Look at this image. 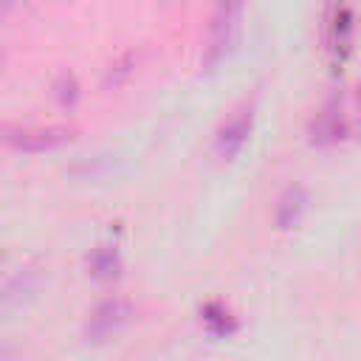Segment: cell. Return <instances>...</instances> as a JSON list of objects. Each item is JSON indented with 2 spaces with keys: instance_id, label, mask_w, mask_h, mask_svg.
Returning <instances> with one entry per match:
<instances>
[{
  "instance_id": "6da1fadb",
  "label": "cell",
  "mask_w": 361,
  "mask_h": 361,
  "mask_svg": "<svg viewBox=\"0 0 361 361\" xmlns=\"http://www.w3.org/2000/svg\"><path fill=\"white\" fill-rule=\"evenodd\" d=\"M353 121L344 113V102L338 96H333L307 124V138L313 147H333L344 138H350Z\"/></svg>"
},
{
  "instance_id": "7a4b0ae2",
  "label": "cell",
  "mask_w": 361,
  "mask_h": 361,
  "mask_svg": "<svg viewBox=\"0 0 361 361\" xmlns=\"http://www.w3.org/2000/svg\"><path fill=\"white\" fill-rule=\"evenodd\" d=\"M73 138V127L68 124H34L6 130V144L20 152H48Z\"/></svg>"
},
{
  "instance_id": "3957f363",
  "label": "cell",
  "mask_w": 361,
  "mask_h": 361,
  "mask_svg": "<svg viewBox=\"0 0 361 361\" xmlns=\"http://www.w3.org/2000/svg\"><path fill=\"white\" fill-rule=\"evenodd\" d=\"M240 0H217V8L212 14V25H209V45H206V65L214 68L228 45L234 42L237 34V23H240Z\"/></svg>"
},
{
  "instance_id": "277c9868",
  "label": "cell",
  "mask_w": 361,
  "mask_h": 361,
  "mask_svg": "<svg viewBox=\"0 0 361 361\" xmlns=\"http://www.w3.org/2000/svg\"><path fill=\"white\" fill-rule=\"evenodd\" d=\"M353 11L347 3L333 0L327 8V25H324V39H327V54L333 68H341L353 51Z\"/></svg>"
},
{
  "instance_id": "5b68a950",
  "label": "cell",
  "mask_w": 361,
  "mask_h": 361,
  "mask_svg": "<svg viewBox=\"0 0 361 361\" xmlns=\"http://www.w3.org/2000/svg\"><path fill=\"white\" fill-rule=\"evenodd\" d=\"M130 316H133L130 302H124V299H104V302L90 313V319H87V324H85V338L93 341V344H102V341H107L113 333H118V330L130 322Z\"/></svg>"
},
{
  "instance_id": "8992f818",
  "label": "cell",
  "mask_w": 361,
  "mask_h": 361,
  "mask_svg": "<svg viewBox=\"0 0 361 361\" xmlns=\"http://www.w3.org/2000/svg\"><path fill=\"white\" fill-rule=\"evenodd\" d=\"M251 127H254V110L251 107H240L234 116H228L220 130H217V138H214V152L223 158V161H231L240 155V149L248 144L251 138Z\"/></svg>"
},
{
  "instance_id": "52a82bcc",
  "label": "cell",
  "mask_w": 361,
  "mask_h": 361,
  "mask_svg": "<svg viewBox=\"0 0 361 361\" xmlns=\"http://www.w3.org/2000/svg\"><path fill=\"white\" fill-rule=\"evenodd\" d=\"M305 209H307V192H305V186H299V183L288 186V189L279 195V200H276V212H274L276 228H282V231L293 228V226L302 220Z\"/></svg>"
},
{
  "instance_id": "ba28073f",
  "label": "cell",
  "mask_w": 361,
  "mask_h": 361,
  "mask_svg": "<svg viewBox=\"0 0 361 361\" xmlns=\"http://www.w3.org/2000/svg\"><path fill=\"white\" fill-rule=\"evenodd\" d=\"M121 271V257H118V248L116 245H96L90 254H87V274L93 279H116Z\"/></svg>"
},
{
  "instance_id": "9c48e42d",
  "label": "cell",
  "mask_w": 361,
  "mask_h": 361,
  "mask_svg": "<svg viewBox=\"0 0 361 361\" xmlns=\"http://www.w3.org/2000/svg\"><path fill=\"white\" fill-rule=\"evenodd\" d=\"M200 322H203V327H206L212 336H217V338L231 336V333L237 330V322H234L231 310H228L223 302H206V305L200 307Z\"/></svg>"
},
{
  "instance_id": "30bf717a",
  "label": "cell",
  "mask_w": 361,
  "mask_h": 361,
  "mask_svg": "<svg viewBox=\"0 0 361 361\" xmlns=\"http://www.w3.org/2000/svg\"><path fill=\"white\" fill-rule=\"evenodd\" d=\"M76 99H79V85H76V79H73L71 73H62L59 82H56V102H59L62 107H73Z\"/></svg>"
},
{
  "instance_id": "8fae6325",
  "label": "cell",
  "mask_w": 361,
  "mask_h": 361,
  "mask_svg": "<svg viewBox=\"0 0 361 361\" xmlns=\"http://www.w3.org/2000/svg\"><path fill=\"white\" fill-rule=\"evenodd\" d=\"M130 62H133L130 56H124L121 62H116V65L110 68V71H116V76H107V79H104V85H110V82H113V87H116V85H121V82L130 76Z\"/></svg>"
}]
</instances>
